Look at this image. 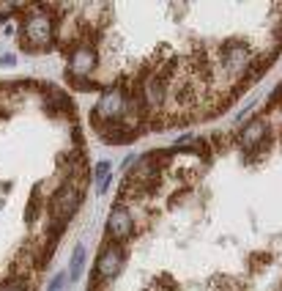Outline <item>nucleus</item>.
Instances as JSON below:
<instances>
[{"instance_id":"1","label":"nucleus","mask_w":282,"mask_h":291,"mask_svg":"<svg viewBox=\"0 0 282 291\" xmlns=\"http://www.w3.org/2000/svg\"><path fill=\"white\" fill-rule=\"evenodd\" d=\"M55 25L52 14L44 8H33L22 17V47L25 50H47L52 47Z\"/></svg>"},{"instance_id":"2","label":"nucleus","mask_w":282,"mask_h":291,"mask_svg":"<svg viewBox=\"0 0 282 291\" xmlns=\"http://www.w3.org/2000/svg\"><path fill=\"white\" fill-rule=\"evenodd\" d=\"M80 201H83V190H80V184L77 181H66V184H60L58 190L52 192V198H49L47 209H49V217H52L55 223H69L71 217H74V212L80 209Z\"/></svg>"},{"instance_id":"3","label":"nucleus","mask_w":282,"mask_h":291,"mask_svg":"<svg viewBox=\"0 0 282 291\" xmlns=\"http://www.w3.org/2000/svg\"><path fill=\"white\" fill-rule=\"evenodd\" d=\"M124 261H126V253L121 247V242L107 239L101 244L99 256H96V267H94L96 280H115L121 275V269H124Z\"/></svg>"},{"instance_id":"4","label":"nucleus","mask_w":282,"mask_h":291,"mask_svg":"<svg viewBox=\"0 0 282 291\" xmlns=\"http://www.w3.org/2000/svg\"><path fill=\"white\" fill-rule=\"evenodd\" d=\"M217 55H219L222 69L228 71L230 77H241V74H247L249 66H252V58H255V55L249 53L241 42H235V39H228V42L219 47Z\"/></svg>"},{"instance_id":"5","label":"nucleus","mask_w":282,"mask_h":291,"mask_svg":"<svg viewBox=\"0 0 282 291\" xmlns=\"http://www.w3.org/2000/svg\"><path fill=\"white\" fill-rule=\"evenodd\" d=\"M140 99L145 105V110H159L167 99V80L159 74V71H151L145 74L140 83Z\"/></svg>"},{"instance_id":"6","label":"nucleus","mask_w":282,"mask_h":291,"mask_svg":"<svg viewBox=\"0 0 282 291\" xmlns=\"http://www.w3.org/2000/svg\"><path fill=\"white\" fill-rule=\"evenodd\" d=\"M96 69V50L91 44L80 42L74 50L69 53V77L77 80V77H88L91 71Z\"/></svg>"},{"instance_id":"7","label":"nucleus","mask_w":282,"mask_h":291,"mask_svg":"<svg viewBox=\"0 0 282 291\" xmlns=\"http://www.w3.org/2000/svg\"><path fill=\"white\" fill-rule=\"evenodd\" d=\"M132 231H135L132 212L118 203V206L110 212V217H107V236H110L112 242H124V239L132 236Z\"/></svg>"},{"instance_id":"8","label":"nucleus","mask_w":282,"mask_h":291,"mask_svg":"<svg viewBox=\"0 0 282 291\" xmlns=\"http://www.w3.org/2000/svg\"><path fill=\"white\" fill-rule=\"evenodd\" d=\"M266 135H269V121L266 118H255V121L241 126L238 143H241V149H244V154H249V149H255L260 140H266Z\"/></svg>"},{"instance_id":"9","label":"nucleus","mask_w":282,"mask_h":291,"mask_svg":"<svg viewBox=\"0 0 282 291\" xmlns=\"http://www.w3.org/2000/svg\"><path fill=\"white\" fill-rule=\"evenodd\" d=\"M110 178H112V168H110V162H99V165H96V173H94L96 192H107V187H110Z\"/></svg>"},{"instance_id":"10","label":"nucleus","mask_w":282,"mask_h":291,"mask_svg":"<svg viewBox=\"0 0 282 291\" xmlns=\"http://www.w3.org/2000/svg\"><path fill=\"white\" fill-rule=\"evenodd\" d=\"M83 264H85V244H77L74 256H71V267H69V280L83 278Z\"/></svg>"},{"instance_id":"11","label":"nucleus","mask_w":282,"mask_h":291,"mask_svg":"<svg viewBox=\"0 0 282 291\" xmlns=\"http://www.w3.org/2000/svg\"><path fill=\"white\" fill-rule=\"evenodd\" d=\"M0 291H28V289H25V283H19V280H3V283H0Z\"/></svg>"},{"instance_id":"12","label":"nucleus","mask_w":282,"mask_h":291,"mask_svg":"<svg viewBox=\"0 0 282 291\" xmlns=\"http://www.w3.org/2000/svg\"><path fill=\"white\" fill-rule=\"evenodd\" d=\"M66 280H69V278H63V275H58V278H55L52 283H49V291H60V289H63V286H66Z\"/></svg>"},{"instance_id":"13","label":"nucleus","mask_w":282,"mask_h":291,"mask_svg":"<svg viewBox=\"0 0 282 291\" xmlns=\"http://www.w3.org/2000/svg\"><path fill=\"white\" fill-rule=\"evenodd\" d=\"M17 63V55H3L0 58V69H8V66H14Z\"/></svg>"},{"instance_id":"14","label":"nucleus","mask_w":282,"mask_h":291,"mask_svg":"<svg viewBox=\"0 0 282 291\" xmlns=\"http://www.w3.org/2000/svg\"><path fill=\"white\" fill-rule=\"evenodd\" d=\"M8 17V14H0V22H3V19H6Z\"/></svg>"}]
</instances>
